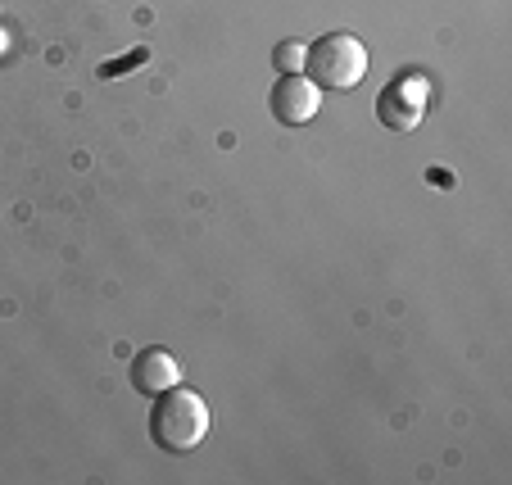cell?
Segmentation results:
<instances>
[{"label": "cell", "mask_w": 512, "mask_h": 485, "mask_svg": "<svg viewBox=\"0 0 512 485\" xmlns=\"http://www.w3.org/2000/svg\"><path fill=\"white\" fill-rule=\"evenodd\" d=\"M204 436H209V404L182 381L159 390L150 404V440L164 454H191Z\"/></svg>", "instance_id": "cell-1"}, {"label": "cell", "mask_w": 512, "mask_h": 485, "mask_svg": "<svg viewBox=\"0 0 512 485\" xmlns=\"http://www.w3.org/2000/svg\"><path fill=\"white\" fill-rule=\"evenodd\" d=\"M272 64H277V73H304V46L300 41H281L272 50Z\"/></svg>", "instance_id": "cell-6"}, {"label": "cell", "mask_w": 512, "mask_h": 485, "mask_svg": "<svg viewBox=\"0 0 512 485\" xmlns=\"http://www.w3.org/2000/svg\"><path fill=\"white\" fill-rule=\"evenodd\" d=\"M268 105H272V118H277V123L304 127L313 114H318L322 91L313 87L304 73H281L277 87H272V96H268Z\"/></svg>", "instance_id": "cell-4"}, {"label": "cell", "mask_w": 512, "mask_h": 485, "mask_svg": "<svg viewBox=\"0 0 512 485\" xmlns=\"http://www.w3.org/2000/svg\"><path fill=\"white\" fill-rule=\"evenodd\" d=\"M177 381H182V363L168 350H159V345H150V350H141L132 359V386L141 395H159V390L177 386Z\"/></svg>", "instance_id": "cell-5"}, {"label": "cell", "mask_w": 512, "mask_h": 485, "mask_svg": "<svg viewBox=\"0 0 512 485\" xmlns=\"http://www.w3.org/2000/svg\"><path fill=\"white\" fill-rule=\"evenodd\" d=\"M145 64V50H132L127 59H118V64H100V78H123V68H136Z\"/></svg>", "instance_id": "cell-7"}, {"label": "cell", "mask_w": 512, "mask_h": 485, "mask_svg": "<svg viewBox=\"0 0 512 485\" xmlns=\"http://www.w3.org/2000/svg\"><path fill=\"white\" fill-rule=\"evenodd\" d=\"M426 114V82L422 78H399L377 96V118L390 132H413Z\"/></svg>", "instance_id": "cell-3"}, {"label": "cell", "mask_w": 512, "mask_h": 485, "mask_svg": "<svg viewBox=\"0 0 512 485\" xmlns=\"http://www.w3.org/2000/svg\"><path fill=\"white\" fill-rule=\"evenodd\" d=\"M304 73L318 91H349L368 78V46L354 32H331L304 50Z\"/></svg>", "instance_id": "cell-2"}]
</instances>
